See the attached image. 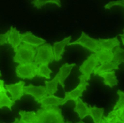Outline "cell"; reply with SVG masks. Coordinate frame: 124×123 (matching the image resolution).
I'll return each instance as SVG.
<instances>
[{
    "instance_id": "cell-1",
    "label": "cell",
    "mask_w": 124,
    "mask_h": 123,
    "mask_svg": "<svg viewBox=\"0 0 124 123\" xmlns=\"http://www.w3.org/2000/svg\"><path fill=\"white\" fill-rule=\"evenodd\" d=\"M35 123H65V120L58 106H50L38 110Z\"/></svg>"
},
{
    "instance_id": "cell-2",
    "label": "cell",
    "mask_w": 124,
    "mask_h": 123,
    "mask_svg": "<svg viewBox=\"0 0 124 123\" xmlns=\"http://www.w3.org/2000/svg\"><path fill=\"white\" fill-rule=\"evenodd\" d=\"M13 60L17 64H26L34 61L36 55V48L30 46L28 44L22 43L15 51Z\"/></svg>"
},
{
    "instance_id": "cell-3",
    "label": "cell",
    "mask_w": 124,
    "mask_h": 123,
    "mask_svg": "<svg viewBox=\"0 0 124 123\" xmlns=\"http://www.w3.org/2000/svg\"><path fill=\"white\" fill-rule=\"evenodd\" d=\"M55 60L52 46L49 43H44L36 48V55L34 63L38 66L40 64H50Z\"/></svg>"
},
{
    "instance_id": "cell-4",
    "label": "cell",
    "mask_w": 124,
    "mask_h": 123,
    "mask_svg": "<svg viewBox=\"0 0 124 123\" xmlns=\"http://www.w3.org/2000/svg\"><path fill=\"white\" fill-rule=\"evenodd\" d=\"M98 64H99V62L94 54L89 56L79 68V71L81 73V75L78 77L79 81L90 80L91 75L93 74V70L96 68V67H98Z\"/></svg>"
},
{
    "instance_id": "cell-5",
    "label": "cell",
    "mask_w": 124,
    "mask_h": 123,
    "mask_svg": "<svg viewBox=\"0 0 124 123\" xmlns=\"http://www.w3.org/2000/svg\"><path fill=\"white\" fill-rule=\"evenodd\" d=\"M38 65L34 62L26 63V64H19L16 68V73L17 77L22 79L31 80L35 77H37Z\"/></svg>"
},
{
    "instance_id": "cell-6",
    "label": "cell",
    "mask_w": 124,
    "mask_h": 123,
    "mask_svg": "<svg viewBox=\"0 0 124 123\" xmlns=\"http://www.w3.org/2000/svg\"><path fill=\"white\" fill-rule=\"evenodd\" d=\"M73 45H80V46L84 47L85 49H88L91 52L93 53H95L100 49L97 40H94L90 36H88L85 31L81 32L80 38H78L77 40L68 43V46H73Z\"/></svg>"
},
{
    "instance_id": "cell-7",
    "label": "cell",
    "mask_w": 124,
    "mask_h": 123,
    "mask_svg": "<svg viewBox=\"0 0 124 123\" xmlns=\"http://www.w3.org/2000/svg\"><path fill=\"white\" fill-rule=\"evenodd\" d=\"M23 94L24 95L32 96L34 98V101L37 103H40V102L48 95L45 86H35L33 85H31V84H30L29 85L24 86V88H23Z\"/></svg>"
},
{
    "instance_id": "cell-8",
    "label": "cell",
    "mask_w": 124,
    "mask_h": 123,
    "mask_svg": "<svg viewBox=\"0 0 124 123\" xmlns=\"http://www.w3.org/2000/svg\"><path fill=\"white\" fill-rule=\"evenodd\" d=\"M88 86V81H79L78 85L69 92H65V97L63 98L61 102V105H65L68 101H74L76 102L83 95V92L86 90Z\"/></svg>"
},
{
    "instance_id": "cell-9",
    "label": "cell",
    "mask_w": 124,
    "mask_h": 123,
    "mask_svg": "<svg viewBox=\"0 0 124 123\" xmlns=\"http://www.w3.org/2000/svg\"><path fill=\"white\" fill-rule=\"evenodd\" d=\"M24 82L23 81H19L16 84H10V85H5L7 92H9L11 95V99L13 101H19L21 100L23 94V88H24Z\"/></svg>"
},
{
    "instance_id": "cell-10",
    "label": "cell",
    "mask_w": 124,
    "mask_h": 123,
    "mask_svg": "<svg viewBox=\"0 0 124 123\" xmlns=\"http://www.w3.org/2000/svg\"><path fill=\"white\" fill-rule=\"evenodd\" d=\"M71 36H68L65 38L64 40H60V41H56L54 42L52 46L53 53H54V59L55 61H59L63 59V55L65 53L66 46H68V43L71 42Z\"/></svg>"
},
{
    "instance_id": "cell-11",
    "label": "cell",
    "mask_w": 124,
    "mask_h": 123,
    "mask_svg": "<svg viewBox=\"0 0 124 123\" xmlns=\"http://www.w3.org/2000/svg\"><path fill=\"white\" fill-rule=\"evenodd\" d=\"M21 40H22V43L28 44V45L34 47V48H38L40 45L46 43V40L44 39L35 36L31 31H26L24 33L21 34Z\"/></svg>"
},
{
    "instance_id": "cell-12",
    "label": "cell",
    "mask_w": 124,
    "mask_h": 123,
    "mask_svg": "<svg viewBox=\"0 0 124 123\" xmlns=\"http://www.w3.org/2000/svg\"><path fill=\"white\" fill-rule=\"evenodd\" d=\"M21 34L20 31L15 28L14 26L10 27V30L8 31V37H7V43L12 47L14 51H16L21 44H22V40H21Z\"/></svg>"
},
{
    "instance_id": "cell-13",
    "label": "cell",
    "mask_w": 124,
    "mask_h": 123,
    "mask_svg": "<svg viewBox=\"0 0 124 123\" xmlns=\"http://www.w3.org/2000/svg\"><path fill=\"white\" fill-rule=\"evenodd\" d=\"M75 67H76V64H68V63H66V64H64L61 68H59V73H58V76H59V83L62 86L63 89H65L66 79L70 75L72 69Z\"/></svg>"
},
{
    "instance_id": "cell-14",
    "label": "cell",
    "mask_w": 124,
    "mask_h": 123,
    "mask_svg": "<svg viewBox=\"0 0 124 123\" xmlns=\"http://www.w3.org/2000/svg\"><path fill=\"white\" fill-rule=\"evenodd\" d=\"M76 105L74 108V112H77L78 115V118L81 120H84L85 118L89 116V106L87 103L84 102L82 101V99L79 98L76 101Z\"/></svg>"
},
{
    "instance_id": "cell-15",
    "label": "cell",
    "mask_w": 124,
    "mask_h": 123,
    "mask_svg": "<svg viewBox=\"0 0 124 123\" xmlns=\"http://www.w3.org/2000/svg\"><path fill=\"white\" fill-rule=\"evenodd\" d=\"M98 45L100 49H108L113 51L117 46H120V40L117 37L112 39H98Z\"/></svg>"
},
{
    "instance_id": "cell-16",
    "label": "cell",
    "mask_w": 124,
    "mask_h": 123,
    "mask_svg": "<svg viewBox=\"0 0 124 123\" xmlns=\"http://www.w3.org/2000/svg\"><path fill=\"white\" fill-rule=\"evenodd\" d=\"M120 64H121V63L113 61V60H112V61H110V62L103 63V64H101V66L96 67V68L93 70V74L98 76V75L101 74V73L109 72V71H112V70H118Z\"/></svg>"
},
{
    "instance_id": "cell-17",
    "label": "cell",
    "mask_w": 124,
    "mask_h": 123,
    "mask_svg": "<svg viewBox=\"0 0 124 123\" xmlns=\"http://www.w3.org/2000/svg\"><path fill=\"white\" fill-rule=\"evenodd\" d=\"M99 77H101L103 79V84L105 85L109 86L110 88L114 87L115 85H117L119 84V81L116 77L115 75V71H109V72H104V73H101L98 75Z\"/></svg>"
},
{
    "instance_id": "cell-18",
    "label": "cell",
    "mask_w": 124,
    "mask_h": 123,
    "mask_svg": "<svg viewBox=\"0 0 124 123\" xmlns=\"http://www.w3.org/2000/svg\"><path fill=\"white\" fill-rule=\"evenodd\" d=\"M93 54L95 55L98 62L101 64L112 61V58H113V51H111L108 49H99L98 51H96Z\"/></svg>"
},
{
    "instance_id": "cell-19",
    "label": "cell",
    "mask_w": 124,
    "mask_h": 123,
    "mask_svg": "<svg viewBox=\"0 0 124 123\" xmlns=\"http://www.w3.org/2000/svg\"><path fill=\"white\" fill-rule=\"evenodd\" d=\"M62 100H63V98L55 96L54 94H53V95H47L46 97L40 102V104L41 105L42 108L50 107V106H58V107H59V105H61Z\"/></svg>"
},
{
    "instance_id": "cell-20",
    "label": "cell",
    "mask_w": 124,
    "mask_h": 123,
    "mask_svg": "<svg viewBox=\"0 0 124 123\" xmlns=\"http://www.w3.org/2000/svg\"><path fill=\"white\" fill-rule=\"evenodd\" d=\"M104 109L98 108L96 106H89V116L93 119L94 123H99L103 118Z\"/></svg>"
},
{
    "instance_id": "cell-21",
    "label": "cell",
    "mask_w": 124,
    "mask_h": 123,
    "mask_svg": "<svg viewBox=\"0 0 124 123\" xmlns=\"http://www.w3.org/2000/svg\"><path fill=\"white\" fill-rule=\"evenodd\" d=\"M45 87L47 90L48 95H53L58 91V85H59V76L58 74L55 76V77L50 81H45Z\"/></svg>"
},
{
    "instance_id": "cell-22",
    "label": "cell",
    "mask_w": 124,
    "mask_h": 123,
    "mask_svg": "<svg viewBox=\"0 0 124 123\" xmlns=\"http://www.w3.org/2000/svg\"><path fill=\"white\" fill-rule=\"evenodd\" d=\"M15 103H16V102L13 101L11 97H8L6 92H0V109H3L6 107L8 108L10 111H12L13 106L15 105Z\"/></svg>"
},
{
    "instance_id": "cell-23",
    "label": "cell",
    "mask_w": 124,
    "mask_h": 123,
    "mask_svg": "<svg viewBox=\"0 0 124 123\" xmlns=\"http://www.w3.org/2000/svg\"><path fill=\"white\" fill-rule=\"evenodd\" d=\"M51 73H52V71L49 68V64H40L38 66L37 77H44L46 79H50Z\"/></svg>"
},
{
    "instance_id": "cell-24",
    "label": "cell",
    "mask_w": 124,
    "mask_h": 123,
    "mask_svg": "<svg viewBox=\"0 0 124 123\" xmlns=\"http://www.w3.org/2000/svg\"><path fill=\"white\" fill-rule=\"evenodd\" d=\"M21 120H23L25 123H35L36 120V112L35 111H19Z\"/></svg>"
},
{
    "instance_id": "cell-25",
    "label": "cell",
    "mask_w": 124,
    "mask_h": 123,
    "mask_svg": "<svg viewBox=\"0 0 124 123\" xmlns=\"http://www.w3.org/2000/svg\"><path fill=\"white\" fill-rule=\"evenodd\" d=\"M31 4L33 5V6L37 9H41V7L47 4H54L58 6L59 7H61V2L60 0H33Z\"/></svg>"
},
{
    "instance_id": "cell-26",
    "label": "cell",
    "mask_w": 124,
    "mask_h": 123,
    "mask_svg": "<svg viewBox=\"0 0 124 123\" xmlns=\"http://www.w3.org/2000/svg\"><path fill=\"white\" fill-rule=\"evenodd\" d=\"M112 60L119 63L124 64V49H121L120 46H117L113 50V58Z\"/></svg>"
},
{
    "instance_id": "cell-27",
    "label": "cell",
    "mask_w": 124,
    "mask_h": 123,
    "mask_svg": "<svg viewBox=\"0 0 124 123\" xmlns=\"http://www.w3.org/2000/svg\"><path fill=\"white\" fill-rule=\"evenodd\" d=\"M117 93L119 96V100L118 102H116V104L113 106V110H119L124 106V92L121 90H118Z\"/></svg>"
},
{
    "instance_id": "cell-28",
    "label": "cell",
    "mask_w": 124,
    "mask_h": 123,
    "mask_svg": "<svg viewBox=\"0 0 124 123\" xmlns=\"http://www.w3.org/2000/svg\"><path fill=\"white\" fill-rule=\"evenodd\" d=\"M118 116L120 119H121L122 121H124V106L123 107H121V109H119V110H112L110 113L108 114V116L107 117H111V116Z\"/></svg>"
},
{
    "instance_id": "cell-29",
    "label": "cell",
    "mask_w": 124,
    "mask_h": 123,
    "mask_svg": "<svg viewBox=\"0 0 124 123\" xmlns=\"http://www.w3.org/2000/svg\"><path fill=\"white\" fill-rule=\"evenodd\" d=\"M121 6V7H124V0H118V1H111L109 2L108 4H106L104 6V8L105 9H111L112 6Z\"/></svg>"
},
{
    "instance_id": "cell-30",
    "label": "cell",
    "mask_w": 124,
    "mask_h": 123,
    "mask_svg": "<svg viewBox=\"0 0 124 123\" xmlns=\"http://www.w3.org/2000/svg\"><path fill=\"white\" fill-rule=\"evenodd\" d=\"M104 120H106V122L107 123H124V121H122V120L120 119V118L118 117V116H111V117H104L103 118Z\"/></svg>"
},
{
    "instance_id": "cell-31",
    "label": "cell",
    "mask_w": 124,
    "mask_h": 123,
    "mask_svg": "<svg viewBox=\"0 0 124 123\" xmlns=\"http://www.w3.org/2000/svg\"><path fill=\"white\" fill-rule=\"evenodd\" d=\"M7 37H8V31H6V33L0 34V45L7 44Z\"/></svg>"
},
{
    "instance_id": "cell-32",
    "label": "cell",
    "mask_w": 124,
    "mask_h": 123,
    "mask_svg": "<svg viewBox=\"0 0 124 123\" xmlns=\"http://www.w3.org/2000/svg\"><path fill=\"white\" fill-rule=\"evenodd\" d=\"M7 92L6 87H5V82H4V80H2V79H0V92Z\"/></svg>"
},
{
    "instance_id": "cell-33",
    "label": "cell",
    "mask_w": 124,
    "mask_h": 123,
    "mask_svg": "<svg viewBox=\"0 0 124 123\" xmlns=\"http://www.w3.org/2000/svg\"><path fill=\"white\" fill-rule=\"evenodd\" d=\"M120 37L121 38V43L124 45V29H123V31H122V33L120 34Z\"/></svg>"
},
{
    "instance_id": "cell-34",
    "label": "cell",
    "mask_w": 124,
    "mask_h": 123,
    "mask_svg": "<svg viewBox=\"0 0 124 123\" xmlns=\"http://www.w3.org/2000/svg\"><path fill=\"white\" fill-rule=\"evenodd\" d=\"M13 123H25L23 120H22L21 119H16V120L14 121Z\"/></svg>"
},
{
    "instance_id": "cell-35",
    "label": "cell",
    "mask_w": 124,
    "mask_h": 123,
    "mask_svg": "<svg viewBox=\"0 0 124 123\" xmlns=\"http://www.w3.org/2000/svg\"><path fill=\"white\" fill-rule=\"evenodd\" d=\"M99 123H107V122H106V120H104V119H103V118H102V120H101V122H99Z\"/></svg>"
},
{
    "instance_id": "cell-36",
    "label": "cell",
    "mask_w": 124,
    "mask_h": 123,
    "mask_svg": "<svg viewBox=\"0 0 124 123\" xmlns=\"http://www.w3.org/2000/svg\"><path fill=\"white\" fill-rule=\"evenodd\" d=\"M66 123H71V122H70V121H66ZM78 123H85V122H83V121L81 120L80 122H78Z\"/></svg>"
},
{
    "instance_id": "cell-37",
    "label": "cell",
    "mask_w": 124,
    "mask_h": 123,
    "mask_svg": "<svg viewBox=\"0 0 124 123\" xmlns=\"http://www.w3.org/2000/svg\"><path fill=\"white\" fill-rule=\"evenodd\" d=\"M0 77H2V73L1 72H0Z\"/></svg>"
}]
</instances>
